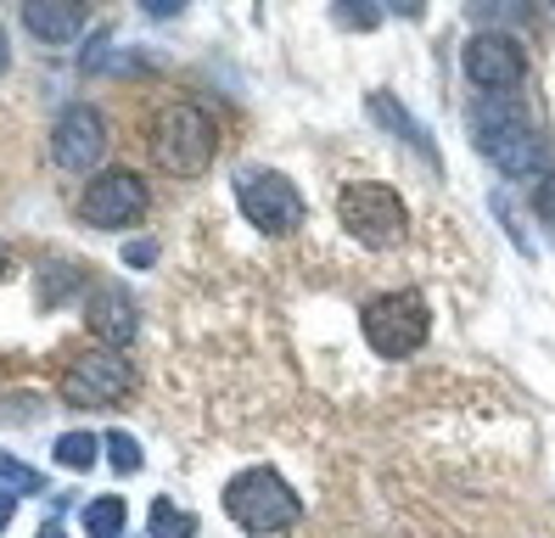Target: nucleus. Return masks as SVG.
I'll return each mask as SVG.
<instances>
[{
    "label": "nucleus",
    "instance_id": "obj_4",
    "mask_svg": "<svg viewBox=\"0 0 555 538\" xmlns=\"http://www.w3.org/2000/svg\"><path fill=\"white\" fill-rule=\"evenodd\" d=\"M337 219H343V230L353 235V242L371 247V253H387L410 235L404 196L393 185H382V180H348L337 191Z\"/></svg>",
    "mask_w": 555,
    "mask_h": 538
},
{
    "label": "nucleus",
    "instance_id": "obj_17",
    "mask_svg": "<svg viewBox=\"0 0 555 538\" xmlns=\"http://www.w3.org/2000/svg\"><path fill=\"white\" fill-rule=\"evenodd\" d=\"M0 488L7 494H51V483H46V471H35V465H23V460H12V454H0Z\"/></svg>",
    "mask_w": 555,
    "mask_h": 538
},
{
    "label": "nucleus",
    "instance_id": "obj_3",
    "mask_svg": "<svg viewBox=\"0 0 555 538\" xmlns=\"http://www.w3.org/2000/svg\"><path fill=\"white\" fill-rule=\"evenodd\" d=\"M219 152V129L203 107H191V101H175V107H163L157 124H152V163L163 175L175 180H197L208 175V163Z\"/></svg>",
    "mask_w": 555,
    "mask_h": 538
},
{
    "label": "nucleus",
    "instance_id": "obj_20",
    "mask_svg": "<svg viewBox=\"0 0 555 538\" xmlns=\"http://www.w3.org/2000/svg\"><path fill=\"white\" fill-rule=\"evenodd\" d=\"M79 67H85V74H124V67H141V62L129 56L124 46L102 40V46H90V51H85V62H79Z\"/></svg>",
    "mask_w": 555,
    "mask_h": 538
},
{
    "label": "nucleus",
    "instance_id": "obj_8",
    "mask_svg": "<svg viewBox=\"0 0 555 538\" xmlns=\"http://www.w3.org/2000/svg\"><path fill=\"white\" fill-rule=\"evenodd\" d=\"M152 208V191L135 168H102L85 191H79V219L90 230H124V225H141Z\"/></svg>",
    "mask_w": 555,
    "mask_h": 538
},
{
    "label": "nucleus",
    "instance_id": "obj_21",
    "mask_svg": "<svg viewBox=\"0 0 555 538\" xmlns=\"http://www.w3.org/2000/svg\"><path fill=\"white\" fill-rule=\"evenodd\" d=\"M533 214H539V225L555 230V168H544V180H539V191H533Z\"/></svg>",
    "mask_w": 555,
    "mask_h": 538
},
{
    "label": "nucleus",
    "instance_id": "obj_12",
    "mask_svg": "<svg viewBox=\"0 0 555 538\" xmlns=\"http://www.w3.org/2000/svg\"><path fill=\"white\" fill-rule=\"evenodd\" d=\"M90 23L85 0H23V28L35 34L40 46H74Z\"/></svg>",
    "mask_w": 555,
    "mask_h": 538
},
{
    "label": "nucleus",
    "instance_id": "obj_19",
    "mask_svg": "<svg viewBox=\"0 0 555 538\" xmlns=\"http://www.w3.org/2000/svg\"><path fill=\"white\" fill-rule=\"evenodd\" d=\"M102 444H107V460H113V471H118V477H135V471L146 465L141 444H135V437H129V432H107Z\"/></svg>",
    "mask_w": 555,
    "mask_h": 538
},
{
    "label": "nucleus",
    "instance_id": "obj_29",
    "mask_svg": "<svg viewBox=\"0 0 555 538\" xmlns=\"http://www.w3.org/2000/svg\"><path fill=\"white\" fill-rule=\"evenodd\" d=\"M472 7H482V0H472Z\"/></svg>",
    "mask_w": 555,
    "mask_h": 538
},
{
    "label": "nucleus",
    "instance_id": "obj_26",
    "mask_svg": "<svg viewBox=\"0 0 555 538\" xmlns=\"http://www.w3.org/2000/svg\"><path fill=\"white\" fill-rule=\"evenodd\" d=\"M12 67V40H7V28H0V74Z\"/></svg>",
    "mask_w": 555,
    "mask_h": 538
},
{
    "label": "nucleus",
    "instance_id": "obj_15",
    "mask_svg": "<svg viewBox=\"0 0 555 538\" xmlns=\"http://www.w3.org/2000/svg\"><path fill=\"white\" fill-rule=\"evenodd\" d=\"M152 538H197V516L180 511L175 499H157L152 504Z\"/></svg>",
    "mask_w": 555,
    "mask_h": 538
},
{
    "label": "nucleus",
    "instance_id": "obj_28",
    "mask_svg": "<svg viewBox=\"0 0 555 538\" xmlns=\"http://www.w3.org/2000/svg\"><path fill=\"white\" fill-rule=\"evenodd\" d=\"M40 538H68V533H62L56 522H46V527H40Z\"/></svg>",
    "mask_w": 555,
    "mask_h": 538
},
{
    "label": "nucleus",
    "instance_id": "obj_18",
    "mask_svg": "<svg viewBox=\"0 0 555 538\" xmlns=\"http://www.w3.org/2000/svg\"><path fill=\"white\" fill-rule=\"evenodd\" d=\"M332 23L353 28V34H371L382 23V7H376V0H332Z\"/></svg>",
    "mask_w": 555,
    "mask_h": 538
},
{
    "label": "nucleus",
    "instance_id": "obj_16",
    "mask_svg": "<svg viewBox=\"0 0 555 538\" xmlns=\"http://www.w3.org/2000/svg\"><path fill=\"white\" fill-rule=\"evenodd\" d=\"M95 449H102V444H95L90 432H62L51 454H56L62 471H90V465H95Z\"/></svg>",
    "mask_w": 555,
    "mask_h": 538
},
{
    "label": "nucleus",
    "instance_id": "obj_10",
    "mask_svg": "<svg viewBox=\"0 0 555 538\" xmlns=\"http://www.w3.org/2000/svg\"><path fill=\"white\" fill-rule=\"evenodd\" d=\"M107 118L90 107V101H74V107H62L56 124H51V157L62 175H90L95 163L107 157Z\"/></svg>",
    "mask_w": 555,
    "mask_h": 538
},
{
    "label": "nucleus",
    "instance_id": "obj_23",
    "mask_svg": "<svg viewBox=\"0 0 555 538\" xmlns=\"http://www.w3.org/2000/svg\"><path fill=\"white\" fill-rule=\"evenodd\" d=\"M185 7H191V0H141V12H146V17H180Z\"/></svg>",
    "mask_w": 555,
    "mask_h": 538
},
{
    "label": "nucleus",
    "instance_id": "obj_22",
    "mask_svg": "<svg viewBox=\"0 0 555 538\" xmlns=\"http://www.w3.org/2000/svg\"><path fill=\"white\" fill-rule=\"evenodd\" d=\"M152 258H157V242H146V235H141V242H129V247H124V264H129V269H146Z\"/></svg>",
    "mask_w": 555,
    "mask_h": 538
},
{
    "label": "nucleus",
    "instance_id": "obj_25",
    "mask_svg": "<svg viewBox=\"0 0 555 538\" xmlns=\"http://www.w3.org/2000/svg\"><path fill=\"white\" fill-rule=\"evenodd\" d=\"M12 511H17V494H7V488H0V533H7V522H12Z\"/></svg>",
    "mask_w": 555,
    "mask_h": 538
},
{
    "label": "nucleus",
    "instance_id": "obj_1",
    "mask_svg": "<svg viewBox=\"0 0 555 538\" xmlns=\"http://www.w3.org/2000/svg\"><path fill=\"white\" fill-rule=\"evenodd\" d=\"M472 146L500 168V175L521 180L544 168V141L528 107H516V95H482L472 107Z\"/></svg>",
    "mask_w": 555,
    "mask_h": 538
},
{
    "label": "nucleus",
    "instance_id": "obj_14",
    "mask_svg": "<svg viewBox=\"0 0 555 538\" xmlns=\"http://www.w3.org/2000/svg\"><path fill=\"white\" fill-rule=\"evenodd\" d=\"M124 527H129L124 494H102V499L85 504V533H90V538H124Z\"/></svg>",
    "mask_w": 555,
    "mask_h": 538
},
{
    "label": "nucleus",
    "instance_id": "obj_27",
    "mask_svg": "<svg viewBox=\"0 0 555 538\" xmlns=\"http://www.w3.org/2000/svg\"><path fill=\"white\" fill-rule=\"evenodd\" d=\"M7 276H12V247L0 242V281H7Z\"/></svg>",
    "mask_w": 555,
    "mask_h": 538
},
{
    "label": "nucleus",
    "instance_id": "obj_24",
    "mask_svg": "<svg viewBox=\"0 0 555 538\" xmlns=\"http://www.w3.org/2000/svg\"><path fill=\"white\" fill-rule=\"evenodd\" d=\"M382 7L393 12V17H410V23H415L421 12H427V0H382Z\"/></svg>",
    "mask_w": 555,
    "mask_h": 538
},
{
    "label": "nucleus",
    "instance_id": "obj_11",
    "mask_svg": "<svg viewBox=\"0 0 555 538\" xmlns=\"http://www.w3.org/2000/svg\"><path fill=\"white\" fill-rule=\"evenodd\" d=\"M85 325L90 336H102L107 348H129L141 331V315H135V297L124 286H95L90 292V309H85Z\"/></svg>",
    "mask_w": 555,
    "mask_h": 538
},
{
    "label": "nucleus",
    "instance_id": "obj_13",
    "mask_svg": "<svg viewBox=\"0 0 555 538\" xmlns=\"http://www.w3.org/2000/svg\"><path fill=\"white\" fill-rule=\"evenodd\" d=\"M365 107H371V118H376V124H382L387 134H399V141H404V146H410V152H415L421 163H433L438 175H443V152L433 146V134H427V129H421V124H415V118L404 113V101H399V95H387V90H371V101H365Z\"/></svg>",
    "mask_w": 555,
    "mask_h": 538
},
{
    "label": "nucleus",
    "instance_id": "obj_6",
    "mask_svg": "<svg viewBox=\"0 0 555 538\" xmlns=\"http://www.w3.org/2000/svg\"><path fill=\"white\" fill-rule=\"evenodd\" d=\"M236 202H242V214L247 225H258L264 235H292L304 225V191L292 185L281 168H242L236 175Z\"/></svg>",
    "mask_w": 555,
    "mask_h": 538
},
{
    "label": "nucleus",
    "instance_id": "obj_9",
    "mask_svg": "<svg viewBox=\"0 0 555 538\" xmlns=\"http://www.w3.org/2000/svg\"><path fill=\"white\" fill-rule=\"evenodd\" d=\"M461 67L482 95H516L521 85H528V51L500 28H477L461 46Z\"/></svg>",
    "mask_w": 555,
    "mask_h": 538
},
{
    "label": "nucleus",
    "instance_id": "obj_5",
    "mask_svg": "<svg viewBox=\"0 0 555 538\" xmlns=\"http://www.w3.org/2000/svg\"><path fill=\"white\" fill-rule=\"evenodd\" d=\"M359 331H365L371 354H382V359H410V354L433 336V309H427V297H421L415 286L382 292L376 303H365Z\"/></svg>",
    "mask_w": 555,
    "mask_h": 538
},
{
    "label": "nucleus",
    "instance_id": "obj_7",
    "mask_svg": "<svg viewBox=\"0 0 555 538\" xmlns=\"http://www.w3.org/2000/svg\"><path fill=\"white\" fill-rule=\"evenodd\" d=\"M129 387H135V364L124 359V348H90L62 370V398L74 410H113Z\"/></svg>",
    "mask_w": 555,
    "mask_h": 538
},
{
    "label": "nucleus",
    "instance_id": "obj_2",
    "mask_svg": "<svg viewBox=\"0 0 555 538\" xmlns=\"http://www.w3.org/2000/svg\"><path fill=\"white\" fill-rule=\"evenodd\" d=\"M224 516L253 538H270V533H286L304 522V499L286 488L275 465H247L224 483Z\"/></svg>",
    "mask_w": 555,
    "mask_h": 538
}]
</instances>
